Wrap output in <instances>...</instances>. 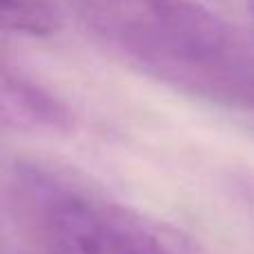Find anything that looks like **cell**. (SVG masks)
Masks as SVG:
<instances>
[{"label": "cell", "instance_id": "obj_1", "mask_svg": "<svg viewBox=\"0 0 254 254\" xmlns=\"http://www.w3.org/2000/svg\"><path fill=\"white\" fill-rule=\"evenodd\" d=\"M116 56L192 96L254 112V40L201 0H61Z\"/></svg>", "mask_w": 254, "mask_h": 254}, {"label": "cell", "instance_id": "obj_2", "mask_svg": "<svg viewBox=\"0 0 254 254\" xmlns=\"http://www.w3.org/2000/svg\"><path fill=\"white\" fill-rule=\"evenodd\" d=\"M13 194L25 221L52 254H201L185 237L56 167L20 163Z\"/></svg>", "mask_w": 254, "mask_h": 254}, {"label": "cell", "instance_id": "obj_3", "mask_svg": "<svg viewBox=\"0 0 254 254\" xmlns=\"http://www.w3.org/2000/svg\"><path fill=\"white\" fill-rule=\"evenodd\" d=\"M2 121L31 134H67L74 125L71 112L56 96L9 67L2 71Z\"/></svg>", "mask_w": 254, "mask_h": 254}, {"label": "cell", "instance_id": "obj_4", "mask_svg": "<svg viewBox=\"0 0 254 254\" xmlns=\"http://www.w3.org/2000/svg\"><path fill=\"white\" fill-rule=\"evenodd\" d=\"M2 25L11 34L43 38L56 34L61 18L49 0H2Z\"/></svg>", "mask_w": 254, "mask_h": 254}, {"label": "cell", "instance_id": "obj_5", "mask_svg": "<svg viewBox=\"0 0 254 254\" xmlns=\"http://www.w3.org/2000/svg\"><path fill=\"white\" fill-rule=\"evenodd\" d=\"M248 9H250V13H252V18H254V0H248Z\"/></svg>", "mask_w": 254, "mask_h": 254}]
</instances>
